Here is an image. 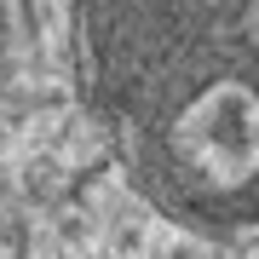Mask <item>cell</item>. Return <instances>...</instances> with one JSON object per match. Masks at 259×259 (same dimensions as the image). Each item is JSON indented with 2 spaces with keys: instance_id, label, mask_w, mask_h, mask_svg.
I'll return each mask as SVG.
<instances>
[{
  "instance_id": "obj_1",
  "label": "cell",
  "mask_w": 259,
  "mask_h": 259,
  "mask_svg": "<svg viewBox=\"0 0 259 259\" xmlns=\"http://www.w3.org/2000/svg\"><path fill=\"white\" fill-rule=\"evenodd\" d=\"M87 93L156 207L259 236V0H81Z\"/></svg>"
}]
</instances>
